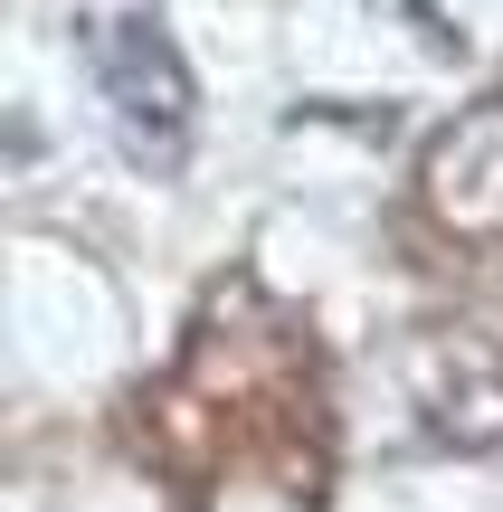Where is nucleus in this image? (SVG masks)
Here are the masks:
<instances>
[{
	"mask_svg": "<svg viewBox=\"0 0 503 512\" xmlns=\"http://www.w3.org/2000/svg\"><path fill=\"white\" fill-rule=\"evenodd\" d=\"M86 48H95V86H105L114 124H124V143H133V162L171 171L190 152V114H200L181 48H171L152 19H105Z\"/></svg>",
	"mask_w": 503,
	"mask_h": 512,
	"instance_id": "obj_2",
	"label": "nucleus"
},
{
	"mask_svg": "<svg viewBox=\"0 0 503 512\" xmlns=\"http://www.w3.org/2000/svg\"><path fill=\"white\" fill-rule=\"evenodd\" d=\"M418 190H428V209H437L447 238L503 247V105H485V114H466V124L437 133Z\"/></svg>",
	"mask_w": 503,
	"mask_h": 512,
	"instance_id": "obj_3",
	"label": "nucleus"
},
{
	"mask_svg": "<svg viewBox=\"0 0 503 512\" xmlns=\"http://www.w3.org/2000/svg\"><path fill=\"white\" fill-rule=\"evenodd\" d=\"M143 437L181 475H295V494L323 475V370L295 313H276L257 285L219 294L200 342L181 351L162 389H143Z\"/></svg>",
	"mask_w": 503,
	"mask_h": 512,
	"instance_id": "obj_1",
	"label": "nucleus"
}]
</instances>
